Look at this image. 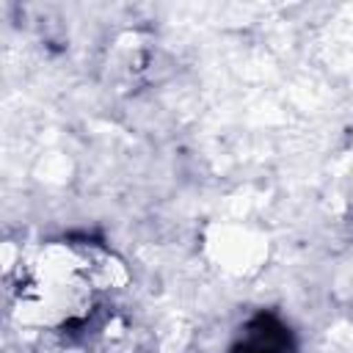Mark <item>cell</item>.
I'll return each instance as SVG.
<instances>
[{"mask_svg":"<svg viewBox=\"0 0 353 353\" xmlns=\"http://www.w3.org/2000/svg\"><path fill=\"white\" fill-rule=\"evenodd\" d=\"M113 265L108 259L83 256L80 251L63 259H44L33 279L19 290V312H44L39 325L52 342L66 336L63 353H91L102 331L110 325V290H116Z\"/></svg>","mask_w":353,"mask_h":353,"instance_id":"1","label":"cell"},{"mask_svg":"<svg viewBox=\"0 0 353 353\" xmlns=\"http://www.w3.org/2000/svg\"><path fill=\"white\" fill-rule=\"evenodd\" d=\"M232 353H290V334L273 317H256L245 325Z\"/></svg>","mask_w":353,"mask_h":353,"instance_id":"2","label":"cell"}]
</instances>
